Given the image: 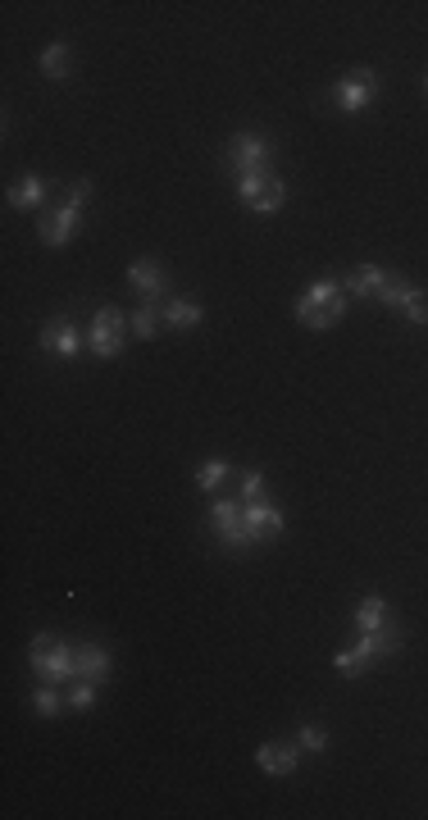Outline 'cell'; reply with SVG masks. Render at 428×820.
Listing matches in <instances>:
<instances>
[{
    "instance_id": "10",
    "label": "cell",
    "mask_w": 428,
    "mask_h": 820,
    "mask_svg": "<svg viewBox=\"0 0 428 820\" xmlns=\"http://www.w3.org/2000/svg\"><path fill=\"white\" fill-rule=\"evenodd\" d=\"M296 761H301V743H260V752H255V766L278 779L296 775Z\"/></svg>"
},
{
    "instance_id": "24",
    "label": "cell",
    "mask_w": 428,
    "mask_h": 820,
    "mask_svg": "<svg viewBox=\"0 0 428 820\" xmlns=\"http://www.w3.org/2000/svg\"><path fill=\"white\" fill-rule=\"evenodd\" d=\"M128 324H133V333L146 342V338H155V328H160L164 319H160V310H155V301H146V306H137V315L128 319Z\"/></svg>"
},
{
    "instance_id": "23",
    "label": "cell",
    "mask_w": 428,
    "mask_h": 820,
    "mask_svg": "<svg viewBox=\"0 0 428 820\" xmlns=\"http://www.w3.org/2000/svg\"><path fill=\"white\" fill-rule=\"evenodd\" d=\"M269 178H274V174H246V178H237V201H242L246 210H251V205L260 201V196H265Z\"/></svg>"
},
{
    "instance_id": "7",
    "label": "cell",
    "mask_w": 428,
    "mask_h": 820,
    "mask_svg": "<svg viewBox=\"0 0 428 820\" xmlns=\"http://www.w3.org/2000/svg\"><path fill=\"white\" fill-rule=\"evenodd\" d=\"M269 155H274L269 137H260V133H233V142H228V169H233L237 178H246V174H269Z\"/></svg>"
},
{
    "instance_id": "16",
    "label": "cell",
    "mask_w": 428,
    "mask_h": 820,
    "mask_svg": "<svg viewBox=\"0 0 428 820\" xmlns=\"http://www.w3.org/2000/svg\"><path fill=\"white\" fill-rule=\"evenodd\" d=\"M160 319L169 328H196L205 319V310H201V301H192V297H178V301H169V306L160 310Z\"/></svg>"
},
{
    "instance_id": "3",
    "label": "cell",
    "mask_w": 428,
    "mask_h": 820,
    "mask_svg": "<svg viewBox=\"0 0 428 820\" xmlns=\"http://www.w3.org/2000/svg\"><path fill=\"white\" fill-rule=\"evenodd\" d=\"M401 647V634L392 625L383 629H369V634L356 638V647H347V652H337L333 656V670L342 679H360L369 670V661H378V656H392Z\"/></svg>"
},
{
    "instance_id": "21",
    "label": "cell",
    "mask_w": 428,
    "mask_h": 820,
    "mask_svg": "<svg viewBox=\"0 0 428 820\" xmlns=\"http://www.w3.org/2000/svg\"><path fill=\"white\" fill-rule=\"evenodd\" d=\"M283 205H287V183H283V178H269L265 196H260L251 210H255V215H274V210H283Z\"/></svg>"
},
{
    "instance_id": "2",
    "label": "cell",
    "mask_w": 428,
    "mask_h": 820,
    "mask_svg": "<svg viewBox=\"0 0 428 820\" xmlns=\"http://www.w3.org/2000/svg\"><path fill=\"white\" fill-rule=\"evenodd\" d=\"M28 666L41 684H64V679H78V647L60 643L55 634H37L28 652Z\"/></svg>"
},
{
    "instance_id": "20",
    "label": "cell",
    "mask_w": 428,
    "mask_h": 820,
    "mask_svg": "<svg viewBox=\"0 0 428 820\" xmlns=\"http://www.w3.org/2000/svg\"><path fill=\"white\" fill-rule=\"evenodd\" d=\"M96 693H101V684H96V679H78V684L69 688V711L87 716V711L96 707Z\"/></svg>"
},
{
    "instance_id": "14",
    "label": "cell",
    "mask_w": 428,
    "mask_h": 820,
    "mask_svg": "<svg viewBox=\"0 0 428 820\" xmlns=\"http://www.w3.org/2000/svg\"><path fill=\"white\" fill-rule=\"evenodd\" d=\"M78 679H96V684L110 679V652H105L101 643H82L78 647Z\"/></svg>"
},
{
    "instance_id": "28",
    "label": "cell",
    "mask_w": 428,
    "mask_h": 820,
    "mask_svg": "<svg viewBox=\"0 0 428 820\" xmlns=\"http://www.w3.org/2000/svg\"><path fill=\"white\" fill-rule=\"evenodd\" d=\"M424 87H428V78H424Z\"/></svg>"
},
{
    "instance_id": "1",
    "label": "cell",
    "mask_w": 428,
    "mask_h": 820,
    "mask_svg": "<svg viewBox=\"0 0 428 820\" xmlns=\"http://www.w3.org/2000/svg\"><path fill=\"white\" fill-rule=\"evenodd\" d=\"M342 315H347V292H342L337 278H319V283H310L306 292L296 297V324L310 328V333L333 328Z\"/></svg>"
},
{
    "instance_id": "9",
    "label": "cell",
    "mask_w": 428,
    "mask_h": 820,
    "mask_svg": "<svg viewBox=\"0 0 428 820\" xmlns=\"http://www.w3.org/2000/svg\"><path fill=\"white\" fill-rule=\"evenodd\" d=\"M246 529H251V538H255V547H265V543H274V538H283V529H287V520H283V511H278L274 502H246Z\"/></svg>"
},
{
    "instance_id": "5",
    "label": "cell",
    "mask_w": 428,
    "mask_h": 820,
    "mask_svg": "<svg viewBox=\"0 0 428 820\" xmlns=\"http://www.w3.org/2000/svg\"><path fill=\"white\" fill-rule=\"evenodd\" d=\"M92 201V183L87 178H78V183L69 187V201L55 210L46 224H41V242L46 246H64V242H73L78 237V219H82V205Z\"/></svg>"
},
{
    "instance_id": "17",
    "label": "cell",
    "mask_w": 428,
    "mask_h": 820,
    "mask_svg": "<svg viewBox=\"0 0 428 820\" xmlns=\"http://www.w3.org/2000/svg\"><path fill=\"white\" fill-rule=\"evenodd\" d=\"M28 702H32V711H37L41 720H55L64 707H69V697L60 693V684H37V688H32Z\"/></svg>"
},
{
    "instance_id": "8",
    "label": "cell",
    "mask_w": 428,
    "mask_h": 820,
    "mask_svg": "<svg viewBox=\"0 0 428 820\" xmlns=\"http://www.w3.org/2000/svg\"><path fill=\"white\" fill-rule=\"evenodd\" d=\"M123 328H133L128 319L119 315L114 306H105V310H96V319H92V328H87V347H92V356L96 360H114L123 351Z\"/></svg>"
},
{
    "instance_id": "11",
    "label": "cell",
    "mask_w": 428,
    "mask_h": 820,
    "mask_svg": "<svg viewBox=\"0 0 428 820\" xmlns=\"http://www.w3.org/2000/svg\"><path fill=\"white\" fill-rule=\"evenodd\" d=\"M78 347H82V333H78V324L73 319H60L55 315L51 324L41 328V351H51V356H78Z\"/></svg>"
},
{
    "instance_id": "25",
    "label": "cell",
    "mask_w": 428,
    "mask_h": 820,
    "mask_svg": "<svg viewBox=\"0 0 428 820\" xmlns=\"http://www.w3.org/2000/svg\"><path fill=\"white\" fill-rule=\"evenodd\" d=\"M296 743H301V752H324L328 748V729L324 725H301L296 729Z\"/></svg>"
},
{
    "instance_id": "18",
    "label": "cell",
    "mask_w": 428,
    "mask_h": 820,
    "mask_svg": "<svg viewBox=\"0 0 428 820\" xmlns=\"http://www.w3.org/2000/svg\"><path fill=\"white\" fill-rule=\"evenodd\" d=\"M69 69H73L69 46H64V41H51V46L41 51V73H46V78H55V82H64V78H69Z\"/></svg>"
},
{
    "instance_id": "22",
    "label": "cell",
    "mask_w": 428,
    "mask_h": 820,
    "mask_svg": "<svg viewBox=\"0 0 428 820\" xmlns=\"http://www.w3.org/2000/svg\"><path fill=\"white\" fill-rule=\"evenodd\" d=\"M233 474V465L228 461H205V465H196V488H205V492H214L219 483Z\"/></svg>"
},
{
    "instance_id": "6",
    "label": "cell",
    "mask_w": 428,
    "mask_h": 820,
    "mask_svg": "<svg viewBox=\"0 0 428 820\" xmlns=\"http://www.w3.org/2000/svg\"><path fill=\"white\" fill-rule=\"evenodd\" d=\"M378 101V73L374 69H351L333 82V105L342 114H365Z\"/></svg>"
},
{
    "instance_id": "27",
    "label": "cell",
    "mask_w": 428,
    "mask_h": 820,
    "mask_svg": "<svg viewBox=\"0 0 428 820\" xmlns=\"http://www.w3.org/2000/svg\"><path fill=\"white\" fill-rule=\"evenodd\" d=\"M260 497H265V474L242 470V502H260Z\"/></svg>"
},
{
    "instance_id": "15",
    "label": "cell",
    "mask_w": 428,
    "mask_h": 820,
    "mask_svg": "<svg viewBox=\"0 0 428 820\" xmlns=\"http://www.w3.org/2000/svg\"><path fill=\"white\" fill-rule=\"evenodd\" d=\"M46 192H51V183L41 174H28V178H19V183L10 187V205L14 210H37L41 201H46Z\"/></svg>"
},
{
    "instance_id": "13",
    "label": "cell",
    "mask_w": 428,
    "mask_h": 820,
    "mask_svg": "<svg viewBox=\"0 0 428 820\" xmlns=\"http://www.w3.org/2000/svg\"><path fill=\"white\" fill-rule=\"evenodd\" d=\"M388 278H392L388 269L365 265V269H360V274H351L347 283H342V292H347V297H356V301H365V297H378V292L388 287Z\"/></svg>"
},
{
    "instance_id": "19",
    "label": "cell",
    "mask_w": 428,
    "mask_h": 820,
    "mask_svg": "<svg viewBox=\"0 0 428 820\" xmlns=\"http://www.w3.org/2000/svg\"><path fill=\"white\" fill-rule=\"evenodd\" d=\"M383 625H388V602H383L378 593H369L365 602L356 606V629L360 634H369V629H383Z\"/></svg>"
},
{
    "instance_id": "4",
    "label": "cell",
    "mask_w": 428,
    "mask_h": 820,
    "mask_svg": "<svg viewBox=\"0 0 428 820\" xmlns=\"http://www.w3.org/2000/svg\"><path fill=\"white\" fill-rule=\"evenodd\" d=\"M205 520H210V533L228 547V552H251V547H255L251 529H246V502L219 497V502L210 506V515H205Z\"/></svg>"
},
{
    "instance_id": "26",
    "label": "cell",
    "mask_w": 428,
    "mask_h": 820,
    "mask_svg": "<svg viewBox=\"0 0 428 820\" xmlns=\"http://www.w3.org/2000/svg\"><path fill=\"white\" fill-rule=\"evenodd\" d=\"M401 315H406L415 328H424L428 324V292H419V287H415V292H410V301L401 306Z\"/></svg>"
},
{
    "instance_id": "12",
    "label": "cell",
    "mask_w": 428,
    "mask_h": 820,
    "mask_svg": "<svg viewBox=\"0 0 428 820\" xmlns=\"http://www.w3.org/2000/svg\"><path fill=\"white\" fill-rule=\"evenodd\" d=\"M128 283H133L146 301H160L164 292H169V278H164V269L155 265V260H133V265H128Z\"/></svg>"
}]
</instances>
